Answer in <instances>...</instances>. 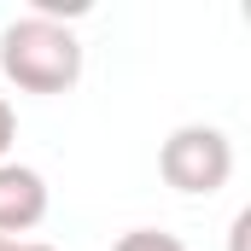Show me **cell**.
I'll return each instance as SVG.
<instances>
[{"label":"cell","mask_w":251,"mask_h":251,"mask_svg":"<svg viewBox=\"0 0 251 251\" xmlns=\"http://www.w3.org/2000/svg\"><path fill=\"white\" fill-rule=\"evenodd\" d=\"M47 176L29 164H0V240H18L47 222Z\"/></svg>","instance_id":"cell-3"},{"label":"cell","mask_w":251,"mask_h":251,"mask_svg":"<svg viewBox=\"0 0 251 251\" xmlns=\"http://www.w3.org/2000/svg\"><path fill=\"white\" fill-rule=\"evenodd\" d=\"M0 70L24 94H70L82 82V41L70 24L24 12L0 29Z\"/></svg>","instance_id":"cell-1"},{"label":"cell","mask_w":251,"mask_h":251,"mask_svg":"<svg viewBox=\"0 0 251 251\" xmlns=\"http://www.w3.org/2000/svg\"><path fill=\"white\" fill-rule=\"evenodd\" d=\"M0 251H18V240H0Z\"/></svg>","instance_id":"cell-7"},{"label":"cell","mask_w":251,"mask_h":251,"mask_svg":"<svg viewBox=\"0 0 251 251\" xmlns=\"http://www.w3.org/2000/svg\"><path fill=\"white\" fill-rule=\"evenodd\" d=\"M18 251H53V246H41V240H18Z\"/></svg>","instance_id":"cell-6"},{"label":"cell","mask_w":251,"mask_h":251,"mask_svg":"<svg viewBox=\"0 0 251 251\" xmlns=\"http://www.w3.org/2000/svg\"><path fill=\"white\" fill-rule=\"evenodd\" d=\"M158 176L187 199H210L234 176V140L216 123H181L158 146Z\"/></svg>","instance_id":"cell-2"},{"label":"cell","mask_w":251,"mask_h":251,"mask_svg":"<svg viewBox=\"0 0 251 251\" xmlns=\"http://www.w3.org/2000/svg\"><path fill=\"white\" fill-rule=\"evenodd\" d=\"M12 140H18V111L0 100V164H6V146H12Z\"/></svg>","instance_id":"cell-5"},{"label":"cell","mask_w":251,"mask_h":251,"mask_svg":"<svg viewBox=\"0 0 251 251\" xmlns=\"http://www.w3.org/2000/svg\"><path fill=\"white\" fill-rule=\"evenodd\" d=\"M111 251H187L176 234H164V228H128L111 240Z\"/></svg>","instance_id":"cell-4"}]
</instances>
